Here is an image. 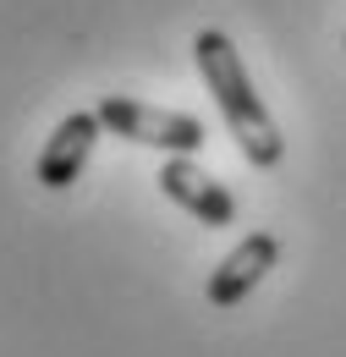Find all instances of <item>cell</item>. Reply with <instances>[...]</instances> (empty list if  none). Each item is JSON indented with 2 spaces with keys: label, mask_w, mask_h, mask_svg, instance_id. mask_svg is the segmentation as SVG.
Returning a JSON list of instances; mask_svg holds the SVG:
<instances>
[{
  "label": "cell",
  "mask_w": 346,
  "mask_h": 357,
  "mask_svg": "<svg viewBox=\"0 0 346 357\" xmlns=\"http://www.w3.org/2000/svg\"><path fill=\"white\" fill-rule=\"evenodd\" d=\"M193 55H198V72H204L209 93H215V105H220V116H225V127H231V137L242 143V154H248L259 171L280 165L286 137H280V127L269 121L264 99L253 93V83H248V66H242L236 45H231L220 28H204V33L193 39Z\"/></svg>",
  "instance_id": "6da1fadb"
},
{
  "label": "cell",
  "mask_w": 346,
  "mask_h": 357,
  "mask_svg": "<svg viewBox=\"0 0 346 357\" xmlns=\"http://www.w3.org/2000/svg\"><path fill=\"white\" fill-rule=\"evenodd\" d=\"M99 127L127 143H143V149H165V154H198L204 149V121L198 116H181V110H154V105H137L127 93H105L93 105Z\"/></svg>",
  "instance_id": "7a4b0ae2"
},
{
  "label": "cell",
  "mask_w": 346,
  "mask_h": 357,
  "mask_svg": "<svg viewBox=\"0 0 346 357\" xmlns=\"http://www.w3.org/2000/svg\"><path fill=\"white\" fill-rule=\"evenodd\" d=\"M160 192L171 198L176 209H187L193 220H204V225H236V198L220 187L209 171H198L187 154H171L165 165H160Z\"/></svg>",
  "instance_id": "3957f363"
},
{
  "label": "cell",
  "mask_w": 346,
  "mask_h": 357,
  "mask_svg": "<svg viewBox=\"0 0 346 357\" xmlns=\"http://www.w3.org/2000/svg\"><path fill=\"white\" fill-rule=\"evenodd\" d=\"M275 259H280V242L269 236V231H253V236H242L225 259H220V269L209 275V286H204V297H209V308H236L253 286H259L264 275L275 269Z\"/></svg>",
  "instance_id": "277c9868"
},
{
  "label": "cell",
  "mask_w": 346,
  "mask_h": 357,
  "mask_svg": "<svg viewBox=\"0 0 346 357\" xmlns=\"http://www.w3.org/2000/svg\"><path fill=\"white\" fill-rule=\"evenodd\" d=\"M99 116L93 110H72L55 132H50V143H44L39 154V187H50V192H61V187H72V181L83 176L88 154H93V143H99Z\"/></svg>",
  "instance_id": "5b68a950"
}]
</instances>
